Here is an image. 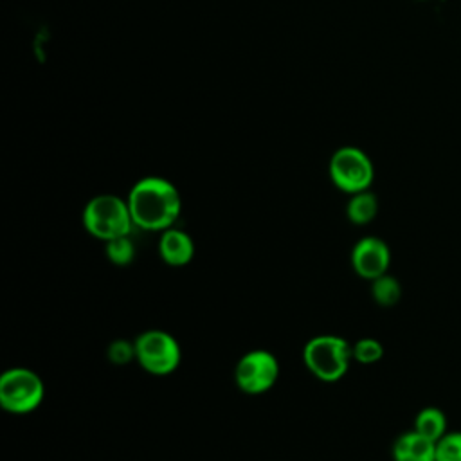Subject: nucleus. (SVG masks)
Here are the masks:
<instances>
[{"instance_id":"8","label":"nucleus","mask_w":461,"mask_h":461,"mask_svg":"<svg viewBox=\"0 0 461 461\" xmlns=\"http://www.w3.org/2000/svg\"><path fill=\"white\" fill-rule=\"evenodd\" d=\"M389 265V245L378 236H364L351 249V267L360 277L367 281L387 274Z\"/></svg>"},{"instance_id":"15","label":"nucleus","mask_w":461,"mask_h":461,"mask_svg":"<svg viewBox=\"0 0 461 461\" xmlns=\"http://www.w3.org/2000/svg\"><path fill=\"white\" fill-rule=\"evenodd\" d=\"M351 353H353V360L360 362V364H375L384 357V346L371 337L360 339L351 346Z\"/></svg>"},{"instance_id":"16","label":"nucleus","mask_w":461,"mask_h":461,"mask_svg":"<svg viewBox=\"0 0 461 461\" xmlns=\"http://www.w3.org/2000/svg\"><path fill=\"white\" fill-rule=\"evenodd\" d=\"M436 461H461V430L447 432L436 441Z\"/></svg>"},{"instance_id":"9","label":"nucleus","mask_w":461,"mask_h":461,"mask_svg":"<svg viewBox=\"0 0 461 461\" xmlns=\"http://www.w3.org/2000/svg\"><path fill=\"white\" fill-rule=\"evenodd\" d=\"M158 256L169 267H184L191 263L194 256L193 238L185 230L175 227L162 230L158 238Z\"/></svg>"},{"instance_id":"4","label":"nucleus","mask_w":461,"mask_h":461,"mask_svg":"<svg viewBox=\"0 0 461 461\" xmlns=\"http://www.w3.org/2000/svg\"><path fill=\"white\" fill-rule=\"evenodd\" d=\"M45 384L29 367H11L0 376V405L11 414H29L40 407Z\"/></svg>"},{"instance_id":"6","label":"nucleus","mask_w":461,"mask_h":461,"mask_svg":"<svg viewBox=\"0 0 461 461\" xmlns=\"http://www.w3.org/2000/svg\"><path fill=\"white\" fill-rule=\"evenodd\" d=\"M330 178L344 193L355 194L369 189L375 178V166L366 151L357 146H342L330 158Z\"/></svg>"},{"instance_id":"10","label":"nucleus","mask_w":461,"mask_h":461,"mask_svg":"<svg viewBox=\"0 0 461 461\" xmlns=\"http://www.w3.org/2000/svg\"><path fill=\"white\" fill-rule=\"evenodd\" d=\"M394 461H436V441L418 430L403 432L393 445Z\"/></svg>"},{"instance_id":"11","label":"nucleus","mask_w":461,"mask_h":461,"mask_svg":"<svg viewBox=\"0 0 461 461\" xmlns=\"http://www.w3.org/2000/svg\"><path fill=\"white\" fill-rule=\"evenodd\" d=\"M378 212V198L369 189L355 193L346 203V216L355 225H367Z\"/></svg>"},{"instance_id":"17","label":"nucleus","mask_w":461,"mask_h":461,"mask_svg":"<svg viewBox=\"0 0 461 461\" xmlns=\"http://www.w3.org/2000/svg\"><path fill=\"white\" fill-rule=\"evenodd\" d=\"M108 360L115 366H124L135 358V342L126 339H115L108 346Z\"/></svg>"},{"instance_id":"7","label":"nucleus","mask_w":461,"mask_h":461,"mask_svg":"<svg viewBox=\"0 0 461 461\" xmlns=\"http://www.w3.org/2000/svg\"><path fill=\"white\" fill-rule=\"evenodd\" d=\"M279 376V362L267 349L247 351L234 367V382L247 394H261L274 387Z\"/></svg>"},{"instance_id":"18","label":"nucleus","mask_w":461,"mask_h":461,"mask_svg":"<svg viewBox=\"0 0 461 461\" xmlns=\"http://www.w3.org/2000/svg\"><path fill=\"white\" fill-rule=\"evenodd\" d=\"M420 2H425V0H420Z\"/></svg>"},{"instance_id":"1","label":"nucleus","mask_w":461,"mask_h":461,"mask_svg":"<svg viewBox=\"0 0 461 461\" xmlns=\"http://www.w3.org/2000/svg\"><path fill=\"white\" fill-rule=\"evenodd\" d=\"M133 225L144 230H166L182 211V198L173 182L162 176L137 180L126 196Z\"/></svg>"},{"instance_id":"14","label":"nucleus","mask_w":461,"mask_h":461,"mask_svg":"<svg viewBox=\"0 0 461 461\" xmlns=\"http://www.w3.org/2000/svg\"><path fill=\"white\" fill-rule=\"evenodd\" d=\"M104 252L112 265L128 267L135 259V243L128 236H119L110 241H104Z\"/></svg>"},{"instance_id":"5","label":"nucleus","mask_w":461,"mask_h":461,"mask_svg":"<svg viewBox=\"0 0 461 461\" xmlns=\"http://www.w3.org/2000/svg\"><path fill=\"white\" fill-rule=\"evenodd\" d=\"M135 360L151 375L173 373L182 358L180 344L164 330H146L135 340Z\"/></svg>"},{"instance_id":"13","label":"nucleus","mask_w":461,"mask_h":461,"mask_svg":"<svg viewBox=\"0 0 461 461\" xmlns=\"http://www.w3.org/2000/svg\"><path fill=\"white\" fill-rule=\"evenodd\" d=\"M371 297L380 306H394L402 297V285L394 276L387 272L371 281Z\"/></svg>"},{"instance_id":"12","label":"nucleus","mask_w":461,"mask_h":461,"mask_svg":"<svg viewBox=\"0 0 461 461\" xmlns=\"http://www.w3.org/2000/svg\"><path fill=\"white\" fill-rule=\"evenodd\" d=\"M414 430L438 441L447 434V416L439 407H423L414 418Z\"/></svg>"},{"instance_id":"2","label":"nucleus","mask_w":461,"mask_h":461,"mask_svg":"<svg viewBox=\"0 0 461 461\" xmlns=\"http://www.w3.org/2000/svg\"><path fill=\"white\" fill-rule=\"evenodd\" d=\"M81 220L86 232L101 241L128 236L135 227L128 202L108 193L90 198L83 209Z\"/></svg>"},{"instance_id":"3","label":"nucleus","mask_w":461,"mask_h":461,"mask_svg":"<svg viewBox=\"0 0 461 461\" xmlns=\"http://www.w3.org/2000/svg\"><path fill=\"white\" fill-rule=\"evenodd\" d=\"M351 358V344L339 335L312 337L303 348L304 366L322 382L340 380L348 373Z\"/></svg>"}]
</instances>
